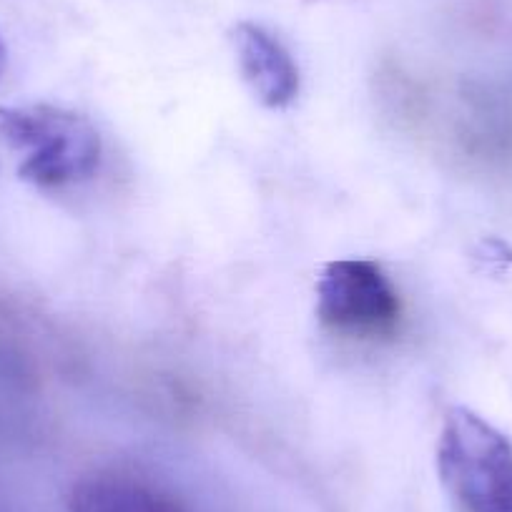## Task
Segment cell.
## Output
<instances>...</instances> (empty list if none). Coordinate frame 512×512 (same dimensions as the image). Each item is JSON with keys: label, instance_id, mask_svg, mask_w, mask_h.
<instances>
[{"label": "cell", "instance_id": "5", "mask_svg": "<svg viewBox=\"0 0 512 512\" xmlns=\"http://www.w3.org/2000/svg\"><path fill=\"white\" fill-rule=\"evenodd\" d=\"M71 512H184L169 495L139 477L96 472L83 477L71 495Z\"/></svg>", "mask_w": 512, "mask_h": 512}, {"label": "cell", "instance_id": "4", "mask_svg": "<svg viewBox=\"0 0 512 512\" xmlns=\"http://www.w3.org/2000/svg\"><path fill=\"white\" fill-rule=\"evenodd\" d=\"M236 63L244 83L264 108L282 111L299 96V68L292 53L259 23L241 21L231 31Z\"/></svg>", "mask_w": 512, "mask_h": 512}, {"label": "cell", "instance_id": "1", "mask_svg": "<svg viewBox=\"0 0 512 512\" xmlns=\"http://www.w3.org/2000/svg\"><path fill=\"white\" fill-rule=\"evenodd\" d=\"M101 164V136L86 116L58 106L0 108V171L38 189L88 181Z\"/></svg>", "mask_w": 512, "mask_h": 512}, {"label": "cell", "instance_id": "3", "mask_svg": "<svg viewBox=\"0 0 512 512\" xmlns=\"http://www.w3.org/2000/svg\"><path fill=\"white\" fill-rule=\"evenodd\" d=\"M317 317L334 334L390 339L402 319L397 289L369 259H337L317 279Z\"/></svg>", "mask_w": 512, "mask_h": 512}, {"label": "cell", "instance_id": "2", "mask_svg": "<svg viewBox=\"0 0 512 512\" xmlns=\"http://www.w3.org/2000/svg\"><path fill=\"white\" fill-rule=\"evenodd\" d=\"M437 472L452 512H512L510 440L467 407L442 420Z\"/></svg>", "mask_w": 512, "mask_h": 512}, {"label": "cell", "instance_id": "6", "mask_svg": "<svg viewBox=\"0 0 512 512\" xmlns=\"http://www.w3.org/2000/svg\"><path fill=\"white\" fill-rule=\"evenodd\" d=\"M6 63H8V51H6V43H3V38H0V76H3V71H6Z\"/></svg>", "mask_w": 512, "mask_h": 512}]
</instances>
